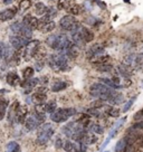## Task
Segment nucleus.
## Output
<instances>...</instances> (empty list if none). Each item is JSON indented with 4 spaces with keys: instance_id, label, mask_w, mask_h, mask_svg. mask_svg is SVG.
I'll use <instances>...</instances> for the list:
<instances>
[{
    "instance_id": "obj_1",
    "label": "nucleus",
    "mask_w": 143,
    "mask_h": 152,
    "mask_svg": "<svg viewBox=\"0 0 143 152\" xmlns=\"http://www.w3.org/2000/svg\"><path fill=\"white\" fill-rule=\"evenodd\" d=\"M114 90L109 86L104 85L103 83H95L90 87V94L103 102H107L111 95L113 94Z\"/></svg>"
},
{
    "instance_id": "obj_2",
    "label": "nucleus",
    "mask_w": 143,
    "mask_h": 152,
    "mask_svg": "<svg viewBox=\"0 0 143 152\" xmlns=\"http://www.w3.org/2000/svg\"><path fill=\"white\" fill-rule=\"evenodd\" d=\"M71 43L72 42L68 39L66 35H62V34L52 35L46 39V44L49 47L55 50H59V52H63Z\"/></svg>"
},
{
    "instance_id": "obj_3",
    "label": "nucleus",
    "mask_w": 143,
    "mask_h": 152,
    "mask_svg": "<svg viewBox=\"0 0 143 152\" xmlns=\"http://www.w3.org/2000/svg\"><path fill=\"white\" fill-rule=\"evenodd\" d=\"M48 64L55 72H64L68 68V58L63 53L53 54L48 57Z\"/></svg>"
},
{
    "instance_id": "obj_4",
    "label": "nucleus",
    "mask_w": 143,
    "mask_h": 152,
    "mask_svg": "<svg viewBox=\"0 0 143 152\" xmlns=\"http://www.w3.org/2000/svg\"><path fill=\"white\" fill-rule=\"evenodd\" d=\"M46 115L44 112H40L38 110H35L30 116H27L25 120V126L28 131H34L38 129L43 123H45Z\"/></svg>"
},
{
    "instance_id": "obj_5",
    "label": "nucleus",
    "mask_w": 143,
    "mask_h": 152,
    "mask_svg": "<svg viewBox=\"0 0 143 152\" xmlns=\"http://www.w3.org/2000/svg\"><path fill=\"white\" fill-rule=\"evenodd\" d=\"M76 114V110L74 107H65V109H56L52 114L50 119L55 123H62L72 118L73 115Z\"/></svg>"
},
{
    "instance_id": "obj_6",
    "label": "nucleus",
    "mask_w": 143,
    "mask_h": 152,
    "mask_svg": "<svg viewBox=\"0 0 143 152\" xmlns=\"http://www.w3.org/2000/svg\"><path fill=\"white\" fill-rule=\"evenodd\" d=\"M54 128L50 123H43L40 125V128L38 130V134H37V139L36 141L39 145H45L46 143L52 139L54 135Z\"/></svg>"
},
{
    "instance_id": "obj_7",
    "label": "nucleus",
    "mask_w": 143,
    "mask_h": 152,
    "mask_svg": "<svg viewBox=\"0 0 143 152\" xmlns=\"http://www.w3.org/2000/svg\"><path fill=\"white\" fill-rule=\"evenodd\" d=\"M24 48V54H23L24 59L25 61H30L38 53L39 48H40V42L39 40H30L25 45Z\"/></svg>"
},
{
    "instance_id": "obj_8",
    "label": "nucleus",
    "mask_w": 143,
    "mask_h": 152,
    "mask_svg": "<svg viewBox=\"0 0 143 152\" xmlns=\"http://www.w3.org/2000/svg\"><path fill=\"white\" fill-rule=\"evenodd\" d=\"M59 26L63 30H66V31H73L74 29H76L80 24L77 21V19L72 16V15H66L64 16L61 20H59Z\"/></svg>"
},
{
    "instance_id": "obj_9",
    "label": "nucleus",
    "mask_w": 143,
    "mask_h": 152,
    "mask_svg": "<svg viewBox=\"0 0 143 152\" xmlns=\"http://www.w3.org/2000/svg\"><path fill=\"white\" fill-rule=\"evenodd\" d=\"M10 28H11V30L16 35H19L21 37L26 38L27 40L30 39L31 36H33V30L30 28H28L24 23H15V24H12L10 26Z\"/></svg>"
},
{
    "instance_id": "obj_10",
    "label": "nucleus",
    "mask_w": 143,
    "mask_h": 152,
    "mask_svg": "<svg viewBox=\"0 0 143 152\" xmlns=\"http://www.w3.org/2000/svg\"><path fill=\"white\" fill-rule=\"evenodd\" d=\"M46 92H47V88H46V87H44V86L37 88L36 92L31 95L33 103H35L36 105L44 104V103H45V101L47 100V94H46Z\"/></svg>"
},
{
    "instance_id": "obj_11",
    "label": "nucleus",
    "mask_w": 143,
    "mask_h": 152,
    "mask_svg": "<svg viewBox=\"0 0 143 152\" xmlns=\"http://www.w3.org/2000/svg\"><path fill=\"white\" fill-rule=\"evenodd\" d=\"M9 43L11 45V47L16 49V50H20L21 48L25 47V45L28 43V40L26 38L21 37L19 35H14V36H10L9 38Z\"/></svg>"
},
{
    "instance_id": "obj_12",
    "label": "nucleus",
    "mask_w": 143,
    "mask_h": 152,
    "mask_svg": "<svg viewBox=\"0 0 143 152\" xmlns=\"http://www.w3.org/2000/svg\"><path fill=\"white\" fill-rule=\"evenodd\" d=\"M28 115V109L26 105H18L16 109V113H15V121L19 124H24L25 120Z\"/></svg>"
},
{
    "instance_id": "obj_13",
    "label": "nucleus",
    "mask_w": 143,
    "mask_h": 152,
    "mask_svg": "<svg viewBox=\"0 0 143 152\" xmlns=\"http://www.w3.org/2000/svg\"><path fill=\"white\" fill-rule=\"evenodd\" d=\"M105 52V48L102 46V45H98V44H95L87 49L86 52V57L88 59H93L95 57L100 56V55H103Z\"/></svg>"
},
{
    "instance_id": "obj_14",
    "label": "nucleus",
    "mask_w": 143,
    "mask_h": 152,
    "mask_svg": "<svg viewBox=\"0 0 143 152\" xmlns=\"http://www.w3.org/2000/svg\"><path fill=\"white\" fill-rule=\"evenodd\" d=\"M39 78H28V80H24V82H20V86L25 90V93L28 94L31 91L36 87V85L38 84Z\"/></svg>"
},
{
    "instance_id": "obj_15",
    "label": "nucleus",
    "mask_w": 143,
    "mask_h": 152,
    "mask_svg": "<svg viewBox=\"0 0 143 152\" xmlns=\"http://www.w3.org/2000/svg\"><path fill=\"white\" fill-rule=\"evenodd\" d=\"M17 11H18V9H17L16 7H11V8L2 10V11L0 12V20H1V21H8V20H11V19L17 15Z\"/></svg>"
},
{
    "instance_id": "obj_16",
    "label": "nucleus",
    "mask_w": 143,
    "mask_h": 152,
    "mask_svg": "<svg viewBox=\"0 0 143 152\" xmlns=\"http://www.w3.org/2000/svg\"><path fill=\"white\" fill-rule=\"evenodd\" d=\"M23 23H24L28 28H30L31 30L33 29H37V26H38V19L36 17H34L31 15H26L23 19Z\"/></svg>"
},
{
    "instance_id": "obj_17",
    "label": "nucleus",
    "mask_w": 143,
    "mask_h": 152,
    "mask_svg": "<svg viewBox=\"0 0 143 152\" xmlns=\"http://www.w3.org/2000/svg\"><path fill=\"white\" fill-rule=\"evenodd\" d=\"M123 102H124V96L121 93L116 92V91L113 92V94L111 95V97L107 101V103H110L112 105H119L121 103H123Z\"/></svg>"
},
{
    "instance_id": "obj_18",
    "label": "nucleus",
    "mask_w": 143,
    "mask_h": 152,
    "mask_svg": "<svg viewBox=\"0 0 143 152\" xmlns=\"http://www.w3.org/2000/svg\"><path fill=\"white\" fill-rule=\"evenodd\" d=\"M6 81L10 86H16L20 83V78L16 72H9L6 76Z\"/></svg>"
},
{
    "instance_id": "obj_19",
    "label": "nucleus",
    "mask_w": 143,
    "mask_h": 152,
    "mask_svg": "<svg viewBox=\"0 0 143 152\" xmlns=\"http://www.w3.org/2000/svg\"><path fill=\"white\" fill-rule=\"evenodd\" d=\"M80 28H81L82 37L84 39L85 44L93 42V39H94V34H93V31H91L90 29L86 28V27H83V26H80Z\"/></svg>"
},
{
    "instance_id": "obj_20",
    "label": "nucleus",
    "mask_w": 143,
    "mask_h": 152,
    "mask_svg": "<svg viewBox=\"0 0 143 152\" xmlns=\"http://www.w3.org/2000/svg\"><path fill=\"white\" fill-rule=\"evenodd\" d=\"M67 87V83L65 81H63V80H56V81L53 82L52 84V92H55V93H57V92H61V91L65 90Z\"/></svg>"
},
{
    "instance_id": "obj_21",
    "label": "nucleus",
    "mask_w": 143,
    "mask_h": 152,
    "mask_svg": "<svg viewBox=\"0 0 143 152\" xmlns=\"http://www.w3.org/2000/svg\"><path fill=\"white\" fill-rule=\"evenodd\" d=\"M56 27V24H55V21H53V20H48L46 23H44L43 25H40L38 28V30H40L42 33H50L53 31L54 29Z\"/></svg>"
},
{
    "instance_id": "obj_22",
    "label": "nucleus",
    "mask_w": 143,
    "mask_h": 152,
    "mask_svg": "<svg viewBox=\"0 0 143 152\" xmlns=\"http://www.w3.org/2000/svg\"><path fill=\"white\" fill-rule=\"evenodd\" d=\"M117 69H119V73L123 76L124 78H128V77H130V76L133 74V68L128 66V65H125V64H121V65H119Z\"/></svg>"
},
{
    "instance_id": "obj_23",
    "label": "nucleus",
    "mask_w": 143,
    "mask_h": 152,
    "mask_svg": "<svg viewBox=\"0 0 143 152\" xmlns=\"http://www.w3.org/2000/svg\"><path fill=\"white\" fill-rule=\"evenodd\" d=\"M128 148H129V141H128V139L125 137V138L119 140V142L116 143V145H115L114 151L115 152H126Z\"/></svg>"
},
{
    "instance_id": "obj_24",
    "label": "nucleus",
    "mask_w": 143,
    "mask_h": 152,
    "mask_svg": "<svg viewBox=\"0 0 143 152\" xmlns=\"http://www.w3.org/2000/svg\"><path fill=\"white\" fill-rule=\"evenodd\" d=\"M8 105H9L8 99L0 97V121L5 119V115L7 113V110H8Z\"/></svg>"
},
{
    "instance_id": "obj_25",
    "label": "nucleus",
    "mask_w": 143,
    "mask_h": 152,
    "mask_svg": "<svg viewBox=\"0 0 143 152\" xmlns=\"http://www.w3.org/2000/svg\"><path fill=\"white\" fill-rule=\"evenodd\" d=\"M56 109H57V103H56V101H49L47 103H44L43 104V110L45 113L52 114Z\"/></svg>"
},
{
    "instance_id": "obj_26",
    "label": "nucleus",
    "mask_w": 143,
    "mask_h": 152,
    "mask_svg": "<svg viewBox=\"0 0 143 152\" xmlns=\"http://www.w3.org/2000/svg\"><path fill=\"white\" fill-rule=\"evenodd\" d=\"M6 152H21V148H20L19 143L16 141H10L8 144L6 145Z\"/></svg>"
},
{
    "instance_id": "obj_27",
    "label": "nucleus",
    "mask_w": 143,
    "mask_h": 152,
    "mask_svg": "<svg viewBox=\"0 0 143 152\" xmlns=\"http://www.w3.org/2000/svg\"><path fill=\"white\" fill-rule=\"evenodd\" d=\"M19 105L18 102H15L14 104H11V106L9 107V111H8V122L10 124H12L15 122V113H16V109H17V106Z\"/></svg>"
},
{
    "instance_id": "obj_28",
    "label": "nucleus",
    "mask_w": 143,
    "mask_h": 152,
    "mask_svg": "<svg viewBox=\"0 0 143 152\" xmlns=\"http://www.w3.org/2000/svg\"><path fill=\"white\" fill-rule=\"evenodd\" d=\"M77 122L81 124L83 128L87 129L90 126V123H91V116L88 115V114H83L80 119L77 120Z\"/></svg>"
},
{
    "instance_id": "obj_29",
    "label": "nucleus",
    "mask_w": 143,
    "mask_h": 152,
    "mask_svg": "<svg viewBox=\"0 0 143 152\" xmlns=\"http://www.w3.org/2000/svg\"><path fill=\"white\" fill-rule=\"evenodd\" d=\"M100 81L103 82L104 85L109 86V87L113 88V90H115V88H121V87H122V85H117L116 83H114L111 78H107V77H102V78H100Z\"/></svg>"
},
{
    "instance_id": "obj_30",
    "label": "nucleus",
    "mask_w": 143,
    "mask_h": 152,
    "mask_svg": "<svg viewBox=\"0 0 143 152\" xmlns=\"http://www.w3.org/2000/svg\"><path fill=\"white\" fill-rule=\"evenodd\" d=\"M46 11H47V7L44 5L43 2H37L35 5V12H36V15L43 16V15L46 14Z\"/></svg>"
},
{
    "instance_id": "obj_31",
    "label": "nucleus",
    "mask_w": 143,
    "mask_h": 152,
    "mask_svg": "<svg viewBox=\"0 0 143 152\" xmlns=\"http://www.w3.org/2000/svg\"><path fill=\"white\" fill-rule=\"evenodd\" d=\"M94 67H95L97 71L100 72H111L112 69H113V66H112V64H110V63H104V64H98V65H94Z\"/></svg>"
},
{
    "instance_id": "obj_32",
    "label": "nucleus",
    "mask_w": 143,
    "mask_h": 152,
    "mask_svg": "<svg viewBox=\"0 0 143 152\" xmlns=\"http://www.w3.org/2000/svg\"><path fill=\"white\" fill-rule=\"evenodd\" d=\"M125 121H126V116H125V118H122V119H121V120H119V121H117V123L115 124L114 129H113V130L111 131L110 134H109V138L112 139V138H113V137H114V134H115V133H116V132H117V131H119L120 128H121V126L123 125V123H124V122H125Z\"/></svg>"
},
{
    "instance_id": "obj_33",
    "label": "nucleus",
    "mask_w": 143,
    "mask_h": 152,
    "mask_svg": "<svg viewBox=\"0 0 143 152\" xmlns=\"http://www.w3.org/2000/svg\"><path fill=\"white\" fill-rule=\"evenodd\" d=\"M81 6L76 5V4H71V6L68 7V9L66 11H68L72 16H77L81 14Z\"/></svg>"
},
{
    "instance_id": "obj_34",
    "label": "nucleus",
    "mask_w": 143,
    "mask_h": 152,
    "mask_svg": "<svg viewBox=\"0 0 143 152\" xmlns=\"http://www.w3.org/2000/svg\"><path fill=\"white\" fill-rule=\"evenodd\" d=\"M63 149L66 152H75V143L71 140H66L63 142Z\"/></svg>"
},
{
    "instance_id": "obj_35",
    "label": "nucleus",
    "mask_w": 143,
    "mask_h": 152,
    "mask_svg": "<svg viewBox=\"0 0 143 152\" xmlns=\"http://www.w3.org/2000/svg\"><path fill=\"white\" fill-rule=\"evenodd\" d=\"M90 125L91 126H88V130H91L92 132L96 133V134H102V133L104 132V129L102 128V125H100V124L97 123H90Z\"/></svg>"
},
{
    "instance_id": "obj_36",
    "label": "nucleus",
    "mask_w": 143,
    "mask_h": 152,
    "mask_svg": "<svg viewBox=\"0 0 143 152\" xmlns=\"http://www.w3.org/2000/svg\"><path fill=\"white\" fill-rule=\"evenodd\" d=\"M34 72H35V69H34L33 67H26V68H24V71H23V77H24V80H28V78H31L34 75Z\"/></svg>"
},
{
    "instance_id": "obj_37",
    "label": "nucleus",
    "mask_w": 143,
    "mask_h": 152,
    "mask_svg": "<svg viewBox=\"0 0 143 152\" xmlns=\"http://www.w3.org/2000/svg\"><path fill=\"white\" fill-rule=\"evenodd\" d=\"M71 6V2L68 0H58L57 1V9L59 10H67Z\"/></svg>"
},
{
    "instance_id": "obj_38",
    "label": "nucleus",
    "mask_w": 143,
    "mask_h": 152,
    "mask_svg": "<svg viewBox=\"0 0 143 152\" xmlns=\"http://www.w3.org/2000/svg\"><path fill=\"white\" fill-rule=\"evenodd\" d=\"M85 113L88 114L90 116H93V118H100L101 116L100 109H95V107H91V109L86 110Z\"/></svg>"
},
{
    "instance_id": "obj_39",
    "label": "nucleus",
    "mask_w": 143,
    "mask_h": 152,
    "mask_svg": "<svg viewBox=\"0 0 143 152\" xmlns=\"http://www.w3.org/2000/svg\"><path fill=\"white\" fill-rule=\"evenodd\" d=\"M107 109L109 110H106V113L109 114L110 116H113V118H119L120 116L121 111H119L117 109H115V107H113V106H109Z\"/></svg>"
},
{
    "instance_id": "obj_40",
    "label": "nucleus",
    "mask_w": 143,
    "mask_h": 152,
    "mask_svg": "<svg viewBox=\"0 0 143 152\" xmlns=\"http://www.w3.org/2000/svg\"><path fill=\"white\" fill-rule=\"evenodd\" d=\"M30 7H31V1H30V0H21V1H20L19 9L21 10V11L28 10Z\"/></svg>"
},
{
    "instance_id": "obj_41",
    "label": "nucleus",
    "mask_w": 143,
    "mask_h": 152,
    "mask_svg": "<svg viewBox=\"0 0 143 152\" xmlns=\"http://www.w3.org/2000/svg\"><path fill=\"white\" fill-rule=\"evenodd\" d=\"M135 100H136V96H134V97H131L126 103H125V105H124V107H123V110H122V112L123 113H125V112H128L130 109H131V106L133 105V103L135 102Z\"/></svg>"
},
{
    "instance_id": "obj_42",
    "label": "nucleus",
    "mask_w": 143,
    "mask_h": 152,
    "mask_svg": "<svg viewBox=\"0 0 143 152\" xmlns=\"http://www.w3.org/2000/svg\"><path fill=\"white\" fill-rule=\"evenodd\" d=\"M132 130H140V131H143V120L139 121L136 123H134L132 125Z\"/></svg>"
},
{
    "instance_id": "obj_43",
    "label": "nucleus",
    "mask_w": 143,
    "mask_h": 152,
    "mask_svg": "<svg viewBox=\"0 0 143 152\" xmlns=\"http://www.w3.org/2000/svg\"><path fill=\"white\" fill-rule=\"evenodd\" d=\"M63 142H64V141H63L62 139H57V140H56V148H57V149L63 148Z\"/></svg>"
},
{
    "instance_id": "obj_44",
    "label": "nucleus",
    "mask_w": 143,
    "mask_h": 152,
    "mask_svg": "<svg viewBox=\"0 0 143 152\" xmlns=\"http://www.w3.org/2000/svg\"><path fill=\"white\" fill-rule=\"evenodd\" d=\"M4 2H5V4H7V5H8V4H10V2H11V0H4Z\"/></svg>"
},
{
    "instance_id": "obj_45",
    "label": "nucleus",
    "mask_w": 143,
    "mask_h": 152,
    "mask_svg": "<svg viewBox=\"0 0 143 152\" xmlns=\"http://www.w3.org/2000/svg\"><path fill=\"white\" fill-rule=\"evenodd\" d=\"M1 57H2V53H1V50H0V59H1Z\"/></svg>"
},
{
    "instance_id": "obj_46",
    "label": "nucleus",
    "mask_w": 143,
    "mask_h": 152,
    "mask_svg": "<svg viewBox=\"0 0 143 152\" xmlns=\"http://www.w3.org/2000/svg\"><path fill=\"white\" fill-rule=\"evenodd\" d=\"M124 1H125V2H128V4L130 2V0H124Z\"/></svg>"
},
{
    "instance_id": "obj_47",
    "label": "nucleus",
    "mask_w": 143,
    "mask_h": 152,
    "mask_svg": "<svg viewBox=\"0 0 143 152\" xmlns=\"http://www.w3.org/2000/svg\"><path fill=\"white\" fill-rule=\"evenodd\" d=\"M104 152H109V151H104Z\"/></svg>"
},
{
    "instance_id": "obj_48",
    "label": "nucleus",
    "mask_w": 143,
    "mask_h": 152,
    "mask_svg": "<svg viewBox=\"0 0 143 152\" xmlns=\"http://www.w3.org/2000/svg\"><path fill=\"white\" fill-rule=\"evenodd\" d=\"M142 55H143V53H142Z\"/></svg>"
}]
</instances>
